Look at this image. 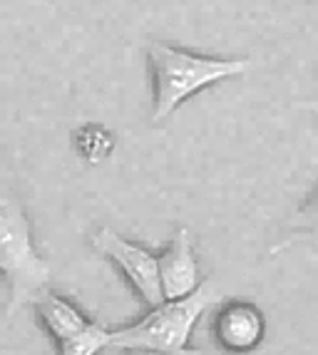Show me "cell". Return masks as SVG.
Masks as SVG:
<instances>
[{"instance_id":"3","label":"cell","mask_w":318,"mask_h":355,"mask_svg":"<svg viewBox=\"0 0 318 355\" xmlns=\"http://www.w3.org/2000/svg\"><path fill=\"white\" fill-rule=\"evenodd\" d=\"M0 268L10 291V313L33 306L50 281V263L35 249L28 214L12 194L0 202Z\"/></svg>"},{"instance_id":"7","label":"cell","mask_w":318,"mask_h":355,"mask_svg":"<svg viewBox=\"0 0 318 355\" xmlns=\"http://www.w3.org/2000/svg\"><path fill=\"white\" fill-rule=\"evenodd\" d=\"M33 306H35L40 326L45 328V333L53 338L55 343L75 336V333H80L83 328H87L92 323V318L85 315L83 308L75 306L70 298L60 296V293H55L50 288L42 291Z\"/></svg>"},{"instance_id":"10","label":"cell","mask_w":318,"mask_h":355,"mask_svg":"<svg viewBox=\"0 0 318 355\" xmlns=\"http://www.w3.org/2000/svg\"><path fill=\"white\" fill-rule=\"evenodd\" d=\"M299 219H301V224L306 226V229L318 231V191L311 196V199H308L306 207L301 209Z\"/></svg>"},{"instance_id":"2","label":"cell","mask_w":318,"mask_h":355,"mask_svg":"<svg viewBox=\"0 0 318 355\" xmlns=\"http://www.w3.org/2000/svg\"><path fill=\"white\" fill-rule=\"evenodd\" d=\"M214 291L209 284L187 298H165L152 306L130 326L112 328V348L119 353H177L189 348V338L206 308L212 306Z\"/></svg>"},{"instance_id":"5","label":"cell","mask_w":318,"mask_h":355,"mask_svg":"<svg viewBox=\"0 0 318 355\" xmlns=\"http://www.w3.org/2000/svg\"><path fill=\"white\" fill-rule=\"evenodd\" d=\"M266 318L249 301H226L212 320V338L221 353L249 355L264 343Z\"/></svg>"},{"instance_id":"9","label":"cell","mask_w":318,"mask_h":355,"mask_svg":"<svg viewBox=\"0 0 318 355\" xmlns=\"http://www.w3.org/2000/svg\"><path fill=\"white\" fill-rule=\"evenodd\" d=\"M112 135L100 125H87L77 132V152L87 162H100L112 152Z\"/></svg>"},{"instance_id":"8","label":"cell","mask_w":318,"mask_h":355,"mask_svg":"<svg viewBox=\"0 0 318 355\" xmlns=\"http://www.w3.org/2000/svg\"><path fill=\"white\" fill-rule=\"evenodd\" d=\"M107 348H112V328L92 320L75 336L58 343V355H100Z\"/></svg>"},{"instance_id":"4","label":"cell","mask_w":318,"mask_h":355,"mask_svg":"<svg viewBox=\"0 0 318 355\" xmlns=\"http://www.w3.org/2000/svg\"><path fill=\"white\" fill-rule=\"evenodd\" d=\"M92 246L100 256L112 261L115 268L124 276L130 288L137 293L147 308L159 306L165 301L162 279H159V256L144 249L142 243H135L130 239L119 236L112 229H100L92 236Z\"/></svg>"},{"instance_id":"11","label":"cell","mask_w":318,"mask_h":355,"mask_svg":"<svg viewBox=\"0 0 318 355\" xmlns=\"http://www.w3.org/2000/svg\"><path fill=\"white\" fill-rule=\"evenodd\" d=\"M135 355H204V353L194 348H184V350H177V353H135Z\"/></svg>"},{"instance_id":"6","label":"cell","mask_w":318,"mask_h":355,"mask_svg":"<svg viewBox=\"0 0 318 355\" xmlns=\"http://www.w3.org/2000/svg\"><path fill=\"white\" fill-rule=\"evenodd\" d=\"M159 279H162V291L165 298H187L204 286L196 261L194 236L189 229H177L171 241L159 254Z\"/></svg>"},{"instance_id":"1","label":"cell","mask_w":318,"mask_h":355,"mask_svg":"<svg viewBox=\"0 0 318 355\" xmlns=\"http://www.w3.org/2000/svg\"><path fill=\"white\" fill-rule=\"evenodd\" d=\"M149 77H152V119L171 117L179 107L201 89L239 77L249 70V60L196 55L167 42H149Z\"/></svg>"}]
</instances>
